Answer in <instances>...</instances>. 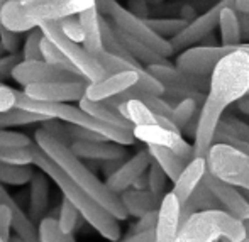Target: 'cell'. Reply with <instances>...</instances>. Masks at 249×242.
<instances>
[{
  "label": "cell",
  "mask_w": 249,
  "mask_h": 242,
  "mask_svg": "<svg viewBox=\"0 0 249 242\" xmlns=\"http://www.w3.org/2000/svg\"><path fill=\"white\" fill-rule=\"evenodd\" d=\"M34 142H36V146L50 157L53 163H54L73 183H76L82 190H85L97 203H100L107 212H110L119 222L127 219L129 217L127 210H125L124 203H122L121 195L114 193V191L107 187V183L102 181L100 178L83 163L82 157H78L73 153L71 147L56 141L54 138H51V136L41 127L37 129L36 134H34Z\"/></svg>",
  "instance_id": "obj_1"
},
{
  "label": "cell",
  "mask_w": 249,
  "mask_h": 242,
  "mask_svg": "<svg viewBox=\"0 0 249 242\" xmlns=\"http://www.w3.org/2000/svg\"><path fill=\"white\" fill-rule=\"evenodd\" d=\"M36 144V142H34ZM34 166H37V170L44 171L48 176L51 178V181H54L56 187L61 190L63 198H66L76 210L80 212L82 219L92 227L93 230L100 234L104 239L115 242L121 239V224L119 220L112 215L110 212L104 208L100 203H97L85 190L78 187L76 183H73L58 166L39 149L34 147Z\"/></svg>",
  "instance_id": "obj_2"
},
{
  "label": "cell",
  "mask_w": 249,
  "mask_h": 242,
  "mask_svg": "<svg viewBox=\"0 0 249 242\" xmlns=\"http://www.w3.org/2000/svg\"><path fill=\"white\" fill-rule=\"evenodd\" d=\"M97 5V0H58L48 3H24L9 0L0 10V24L16 33H31L44 22H59L65 17L80 16Z\"/></svg>",
  "instance_id": "obj_3"
},
{
  "label": "cell",
  "mask_w": 249,
  "mask_h": 242,
  "mask_svg": "<svg viewBox=\"0 0 249 242\" xmlns=\"http://www.w3.org/2000/svg\"><path fill=\"white\" fill-rule=\"evenodd\" d=\"M249 90V54L241 44L236 51L222 58L210 73L207 100L222 110L234 105Z\"/></svg>",
  "instance_id": "obj_4"
},
{
  "label": "cell",
  "mask_w": 249,
  "mask_h": 242,
  "mask_svg": "<svg viewBox=\"0 0 249 242\" xmlns=\"http://www.w3.org/2000/svg\"><path fill=\"white\" fill-rule=\"evenodd\" d=\"M248 237L246 224L222 208L192 213L181 222L178 242H217L229 239L239 242Z\"/></svg>",
  "instance_id": "obj_5"
},
{
  "label": "cell",
  "mask_w": 249,
  "mask_h": 242,
  "mask_svg": "<svg viewBox=\"0 0 249 242\" xmlns=\"http://www.w3.org/2000/svg\"><path fill=\"white\" fill-rule=\"evenodd\" d=\"M97 9L102 16H105L115 27L125 33L127 36L134 37V39L144 43L146 46L154 49L164 58H170L175 54V49L168 39H163L158 36L153 29L148 26L146 19L132 14L127 7H122L117 0H97Z\"/></svg>",
  "instance_id": "obj_6"
},
{
  "label": "cell",
  "mask_w": 249,
  "mask_h": 242,
  "mask_svg": "<svg viewBox=\"0 0 249 242\" xmlns=\"http://www.w3.org/2000/svg\"><path fill=\"white\" fill-rule=\"evenodd\" d=\"M209 173L249 191V156L227 142H215L207 156Z\"/></svg>",
  "instance_id": "obj_7"
},
{
  "label": "cell",
  "mask_w": 249,
  "mask_h": 242,
  "mask_svg": "<svg viewBox=\"0 0 249 242\" xmlns=\"http://www.w3.org/2000/svg\"><path fill=\"white\" fill-rule=\"evenodd\" d=\"M39 27L44 33V37L50 39L68 58V61L75 66L83 80H87L89 83H95L107 76L95 56L90 54L82 43H76L65 36V33L59 27V22H44Z\"/></svg>",
  "instance_id": "obj_8"
},
{
  "label": "cell",
  "mask_w": 249,
  "mask_h": 242,
  "mask_svg": "<svg viewBox=\"0 0 249 242\" xmlns=\"http://www.w3.org/2000/svg\"><path fill=\"white\" fill-rule=\"evenodd\" d=\"M148 69L163 83L168 95H181L183 98L194 97L202 102L205 100L210 86V76L190 75V73H185L177 66L170 65L168 61L151 65L148 66Z\"/></svg>",
  "instance_id": "obj_9"
},
{
  "label": "cell",
  "mask_w": 249,
  "mask_h": 242,
  "mask_svg": "<svg viewBox=\"0 0 249 242\" xmlns=\"http://www.w3.org/2000/svg\"><path fill=\"white\" fill-rule=\"evenodd\" d=\"M227 5H236V0H220L219 3L210 7L202 16L192 19L190 22H188V26L185 27L177 37H173V39L170 41L175 52L177 51L181 52L192 46H197V43L205 39L209 34H212L213 29L219 27L220 12H222V9Z\"/></svg>",
  "instance_id": "obj_10"
},
{
  "label": "cell",
  "mask_w": 249,
  "mask_h": 242,
  "mask_svg": "<svg viewBox=\"0 0 249 242\" xmlns=\"http://www.w3.org/2000/svg\"><path fill=\"white\" fill-rule=\"evenodd\" d=\"M237 48L234 46H192L181 51L177 58L175 66L181 71L190 73V75L210 76L217 63Z\"/></svg>",
  "instance_id": "obj_11"
},
{
  "label": "cell",
  "mask_w": 249,
  "mask_h": 242,
  "mask_svg": "<svg viewBox=\"0 0 249 242\" xmlns=\"http://www.w3.org/2000/svg\"><path fill=\"white\" fill-rule=\"evenodd\" d=\"M90 83L87 80L78 82H48V83H34V85L24 86L22 92L29 98L46 104H71L78 102L87 95V88Z\"/></svg>",
  "instance_id": "obj_12"
},
{
  "label": "cell",
  "mask_w": 249,
  "mask_h": 242,
  "mask_svg": "<svg viewBox=\"0 0 249 242\" xmlns=\"http://www.w3.org/2000/svg\"><path fill=\"white\" fill-rule=\"evenodd\" d=\"M132 132L136 141L144 142L146 146H160L175 151L185 163H190L195 157L194 144H188L181 132L175 129L161 127V125H136Z\"/></svg>",
  "instance_id": "obj_13"
},
{
  "label": "cell",
  "mask_w": 249,
  "mask_h": 242,
  "mask_svg": "<svg viewBox=\"0 0 249 242\" xmlns=\"http://www.w3.org/2000/svg\"><path fill=\"white\" fill-rule=\"evenodd\" d=\"M12 80L19 85L27 86L34 83H48V82H78L83 80L76 73L68 71V69L53 66L44 59H36V61H22L16 66L12 73Z\"/></svg>",
  "instance_id": "obj_14"
},
{
  "label": "cell",
  "mask_w": 249,
  "mask_h": 242,
  "mask_svg": "<svg viewBox=\"0 0 249 242\" xmlns=\"http://www.w3.org/2000/svg\"><path fill=\"white\" fill-rule=\"evenodd\" d=\"M222 115H224L222 108L217 107L212 102H209L207 98L203 100L194 132L195 157H205L207 159L212 146L215 144L217 131H219V125L222 122Z\"/></svg>",
  "instance_id": "obj_15"
},
{
  "label": "cell",
  "mask_w": 249,
  "mask_h": 242,
  "mask_svg": "<svg viewBox=\"0 0 249 242\" xmlns=\"http://www.w3.org/2000/svg\"><path fill=\"white\" fill-rule=\"evenodd\" d=\"M203 183L209 187V190L215 196V200L219 202L220 208L224 212L231 213L232 217L243 220V222L249 220V200L248 196H244L239 191L241 188L234 187V185L227 183V181L220 180V178L213 176L210 173L205 174Z\"/></svg>",
  "instance_id": "obj_16"
},
{
  "label": "cell",
  "mask_w": 249,
  "mask_h": 242,
  "mask_svg": "<svg viewBox=\"0 0 249 242\" xmlns=\"http://www.w3.org/2000/svg\"><path fill=\"white\" fill-rule=\"evenodd\" d=\"M151 164H153V157H151L148 147H146V149L138 151V153L132 157H129L127 161H124V163L121 164V168L105 180V183H107V187L110 188L114 193L121 195V193H124L125 190L134 187L136 181L148 173Z\"/></svg>",
  "instance_id": "obj_17"
},
{
  "label": "cell",
  "mask_w": 249,
  "mask_h": 242,
  "mask_svg": "<svg viewBox=\"0 0 249 242\" xmlns=\"http://www.w3.org/2000/svg\"><path fill=\"white\" fill-rule=\"evenodd\" d=\"M141 69H144V68L115 73V75H108V76H105V78H102L100 82L90 83L89 88H87L85 98L93 100V102H105V100H108V98L127 92L129 88L138 85L139 76H141Z\"/></svg>",
  "instance_id": "obj_18"
},
{
  "label": "cell",
  "mask_w": 249,
  "mask_h": 242,
  "mask_svg": "<svg viewBox=\"0 0 249 242\" xmlns=\"http://www.w3.org/2000/svg\"><path fill=\"white\" fill-rule=\"evenodd\" d=\"M181 227V207L175 195L166 193L158 208L156 242H178Z\"/></svg>",
  "instance_id": "obj_19"
},
{
  "label": "cell",
  "mask_w": 249,
  "mask_h": 242,
  "mask_svg": "<svg viewBox=\"0 0 249 242\" xmlns=\"http://www.w3.org/2000/svg\"><path fill=\"white\" fill-rule=\"evenodd\" d=\"M207 173H209V168H207L205 157H194L190 163H187V166L181 171L178 180L173 183V190H171L180 207H183L192 198V195L198 190Z\"/></svg>",
  "instance_id": "obj_20"
},
{
  "label": "cell",
  "mask_w": 249,
  "mask_h": 242,
  "mask_svg": "<svg viewBox=\"0 0 249 242\" xmlns=\"http://www.w3.org/2000/svg\"><path fill=\"white\" fill-rule=\"evenodd\" d=\"M71 151L83 161H117L125 159V146L112 141H76L73 142Z\"/></svg>",
  "instance_id": "obj_21"
},
{
  "label": "cell",
  "mask_w": 249,
  "mask_h": 242,
  "mask_svg": "<svg viewBox=\"0 0 249 242\" xmlns=\"http://www.w3.org/2000/svg\"><path fill=\"white\" fill-rule=\"evenodd\" d=\"M50 181L51 178L44 171L37 170L31 180L29 191V217L33 222H41L50 208Z\"/></svg>",
  "instance_id": "obj_22"
},
{
  "label": "cell",
  "mask_w": 249,
  "mask_h": 242,
  "mask_svg": "<svg viewBox=\"0 0 249 242\" xmlns=\"http://www.w3.org/2000/svg\"><path fill=\"white\" fill-rule=\"evenodd\" d=\"M119 112L131 122L132 125H161V127L175 129V124L166 117H161L156 112H153L142 100H127L119 107ZM180 132V131H178Z\"/></svg>",
  "instance_id": "obj_23"
},
{
  "label": "cell",
  "mask_w": 249,
  "mask_h": 242,
  "mask_svg": "<svg viewBox=\"0 0 249 242\" xmlns=\"http://www.w3.org/2000/svg\"><path fill=\"white\" fill-rule=\"evenodd\" d=\"M78 19L83 27V46L87 51L92 56H97L102 51H105L104 41H102V14L99 12L97 5L82 12Z\"/></svg>",
  "instance_id": "obj_24"
},
{
  "label": "cell",
  "mask_w": 249,
  "mask_h": 242,
  "mask_svg": "<svg viewBox=\"0 0 249 242\" xmlns=\"http://www.w3.org/2000/svg\"><path fill=\"white\" fill-rule=\"evenodd\" d=\"M219 29H220V44L222 46L239 48L241 44H244L241 14L236 9V5H227L222 9L220 20H219Z\"/></svg>",
  "instance_id": "obj_25"
},
{
  "label": "cell",
  "mask_w": 249,
  "mask_h": 242,
  "mask_svg": "<svg viewBox=\"0 0 249 242\" xmlns=\"http://www.w3.org/2000/svg\"><path fill=\"white\" fill-rule=\"evenodd\" d=\"M78 107L83 108L85 112H89L90 115H93V117L99 119L102 122H107V124L117 125V127L122 129H129V131L134 129V125L119 112V108L108 105L107 102H93L89 100V98H82Z\"/></svg>",
  "instance_id": "obj_26"
},
{
  "label": "cell",
  "mask_w": 249,
  "mask_h": 242,
  "mask_svg": "<svg viewBox=\"0 0 249 242\" xmlns=\"http://www.w3.org/2000/svg\"><path fill=\"white\" fill-rule=\"evenodd\" d=\"M121 200L124 203L125 210H127V215L138 217V219L160 208V203L151 195L149 190H138V188L131 190L129 188L124 193H121Z\"/></svg>",
  "instance_id": "obj_27"
},
{
  "label": "cell",
  "mask_w": 249,
  "mask_h": 242,
  "mask_svg": "<svg viewBox=\"0 0 249 242\" xmlns=\"http://www.w3.org/2000/svg\"><path fill=\"white\" fill-rule=\"evenodd\" d=\"M115 33H117L119 39H121V43L124 44L125 49H127L129 52L132 54V58L136 59V61L139 63V65H142L144 68H148L151 65H158V63H166L168 58H164V56H161L160 52H156L154 49H151L149 46H146L144 43H141V41L134 39V37L127 36L125 33H122L119 27H115Z\"/></svg>",
  "instance_id": "obj_28"
},
{
  "label": "cell",
  "mask_w": 249,
  "mask_h": 242,
  "mask_svg": "<svg viewBox=\"0 0 249 242\" xmlns=\"http://www.w3.org/2000/svg\"><path fill=\"white\" fill-rule=\"evenodd\" d=\"M148 151L153 157V161L161 168V170L166 173L168 180L175 181L178 180V176L181 174V171L185 170L187 163L178 156L175 151L166 149V147H160V146H148Z\"/></svg>",
  "instance_id": "obj_29"
},
{
  "label": "cell",
  "mask_w": 249,
  "mask_h": 242,
  "mask_svg": "<svg viewBox=\"0 0 249 242\" xmlns=\"http://www.w3.org/2000/svg\"><path fill=\"white\" fill-rule=\"evenodd\" d=\"M146 22H148V26L158 34V36H161L163 39L171 41L188 26L190 20L183 19V17H177V19H173V17H166V19H164V17H161V19L148 17Z\"/></svg>",
  "instance_id": "obj_30"
},
{
  "label": "cell",
  "mask_w": 249,
  "mask_h": 242,
  "mask_svg": "<svg viewBox=\"0 0 249 242\" xmlns=\"http://www.w3.org/2000/svg\"><path fill=\"white\" fill-rule=\"evenodd\" d=\"M197 110H198V100L194 97L181 98L173 107V117H171V121H173L175 127H177L181 134L188 129V125H190L194 115L197 114Z\"/></svg>",
  "instance_id": "obj_31"
},
{
  "label": "cell",
  "mask_w": 249,
  "mask_h": 242,
  "mask_svg": "<svg viewBox=\"0 0 249 242\" xmlns=\"http://www.w3.org/2000/svg\"><path fill=\"white\" fill-rule=\"evenodd\" d=\"M48 117L33 114V112L22 110V108H12V110L0 112V129H10L17 125H29L34 122H44Z\"/></svg>",
  "instance_id": "obj_32"
},
{
  "label": "cell",
  "mask_w": 249,
  "mask_h": 242,
  "mask_svg": "<svg viewBox=\"0 0 249 242\" xmlns=\"http://www.w3.org/2000/svg\"><path fill=\"white\" fill-rule=\"evenodd\" d=\"M36 171L31 166H10V164L0 163V183L12 185V187H22L31 183Z\"/></svg>",
  "instance_id": "obj_33"
},
{
  "label": "cell",
  "mask_w": 249,
  "mask_h": 242,
  "mask_svg": "<svg viewBox=\"0 0 249 242\" xmlns=\"http://www.w3.org/2000/svg\"><path fill=\"white\" fill-rule=\"evenodd\" d=\"M34 147H0V163L10 166H33L34 164Z\"/></svg>",
  "instance_id": "obj_34"
},
{
  "label": "cell",
  "mask_w": 249,
  "mask_h": 242,
  "mask_svg": "<svg viewBox=\"0 0 249 242\" xmlns=\"http://www.w3.org/2000/svg\"><path fill=\"white\" fill-rule=\"evenodd\" d=\"M41 242H76L73 234H66L61 230L56 217H44L37 225Z\"/></svg>",
  "instance_id": "obj_35"
},
{
  "label": "cell",
  "mask_w": 249,
  "mask_h": 242,
  "mask_svg": "<svg viewBox=\"0 0 249 242\" xmlns=\"http://www.w3.org/2000/svg\"><path fill=\"white\" fill-rule=\"evenodd\" d=\"M97 61L100 63V66L104 68L105 75H115V73H122V71H129V69H139L144 68L141 65H134V63L127 61V59L121 58V56L110 54L107 51H102L100 54L95 56Z\"/></svg>",
  "instance_id": "obj_36"
},
{
  "label": "cell",
  "mask_w": 249,
  "mask_h": 242,
  "mask_svg": "<svg viewBox=\"0 0 249 242\" xmlns=\"http://www.w3.org/2000/svg\"><path fill=\"white\" fill-rule=\"evenodd\" d=\"M43 41L44 33L41 31V27H36L31 33H27V37L24 41L22 48V59H26V61L43 59Z\"/></svg>",
  "instance_id": "obj_37"
},
{
  "label": "cell",
  "mask_w": 249,
  "mask_h": 242,
  "mask_svg": "<svg viewBox=\"0 0 249 242\" xmlns=\"http://www.w3.org/2000/svg\"><path fill=\"white\" fill-rule=\"evenodd\" d=\"M166 173L153 161V164L148 170V190L156 198L158 203L163 202V198L166 196V190H164L166 188Z\"/></svg>",
  "instance_id": "obj_38"
},
{
  "label": "cell",
  "mask_w": 249,
  "mask_h": 242,
  "mask_svg": "<svg viewBox=\"0 0 249 242\" xmlns=\"http://www.w3.org/2000/svg\"><path fill=\"white\" fill-rule=\"evenodd\" d=\"M80 217L82 215H80L78 210H76L68 200L63 198L61 207H59V210H58V217H56L61 230H65L66 234H73L76 229V224H78Z\"/></svg>",
  "instance_id": "obj_39"
},
{
  "label": "cell",
  "mask_w": 249,
  "mask_h": 242,
  "mask_svg": "<svg viewBox=\"0 0 249 242\" xmlns=\"http://www.w3.org/2000/svg\"><path fill=\"white\" fill-rule=\"evenodd\" d=\"M43 59H44V61H48L53 66L68 69V71H73V73H76V75H78L76 68L68 61V58H66V56L63 54V52L59 51V49L56 48L50 39H46V37H44V41H43Z\"/></svg>",
  "instance_id": "obj_40"
},
{
  "label": "cell",
  "mask_w": 249,
  "mask_h": 242,
  "mask_svg": "<svg viewBox=\"0 0 249 242\" xmlns=\"http://www.w3.org/2000/svg\"><path fill=\"white\" fill-rule=\"evenodd\" d=\"M20 207L16 200H12L10 203H0V239L5 242L10 241V229L14 224V213L19 212Z\"/></svg>",
  "instance_id": "obj_41"
},
{
  "label": "cell",
  "mask_w": 249,
  "mask_h": 242,
  "mask_svg": "<svg viewBox=\"0 0 249 242\" xmlns=\"http://www.w3.org/2000/svg\"><path fill=\"white\" fill-rule=\"evenodd\" d=\"M41 129H44L51 138H54L56 141H59L61 144H66V146L73 144V139L68 131V124L59 121V119H48V121L41 122Z\"/></svg>",
  "instance_id": "obj_42"
},
{
  "label": "cell",
  "mask_w": 249,
  "mask_h": 242,
  "mask_svg": "<svg viewBox=\"0 0 249 242\" xmlns=\"http://www.w3.org/2000/svg\"><path fill=\"white\" fill-rule=\"evenodd\" d=\"M34 142L20 132L0 129V147H31Z\"/></svg>",
  "instance_id": "obj_43"
},
{
  "label": "cell",
  "mask_w": 249,
  "mask_h": 242,
  "mask_svg": "<svg viewBox=\"0 0 249 242\" xmlns=\"http://www.w3.org/2000/svg\"><path fill=\"white\" fill-rule=\"evenodd\" d=\"M59 27H61V31L65 33L66 37L83 44V27H82V22H80L78 16L65 17L63 20H59Z\"/></svg>",
  "instance_id": "obj_44"
},
{
  "label": "cell",
  "mask_w": 249,
  "mask_h": 242,
  "mask_svg": "<svg viewBox=\"0 0 249 242\" xmlns=\"http://www.w3.org/2000/svg\"><path fill=\"white\" fill-rule=\"evenodd\" d=\"M0 46L5 49L7 54H17L20 48V33L10 31L0 24Z\"/></svg>",
  "instance_id": "obj_45"
},
{
  "label": "cell",
  "mask_w": 249,
  "mask_h": 242,
  "mask_svg": "<svg viewBox=\"0 0 249 242\" xmlns=\"http://www.w3.org/2000/svg\"><path fill=\"white\" fill-rule=\"evenodd\" d=\"M22 61V54H3L0 58V82L7 78H12V73L16 66Z\"/></svg>",
  "instance_id": "obj_46"
},
{
  "label": "cell",
  "mask_w": 249,
  "mask_h": 242,
  "mask_svg": "<svg viewBox=\"0 0 249 242\" xmlns=\"http://www.w3.org/2000/svg\"><path fill=\"white\" fill-rule=\"evenodd\" d=\"M17 92L19 90H14L12 86H0V112L12 110L17 107Z\"/></svg>",
  "instance_id": "obj_47"
},
{
  "label": "cell",
  "mask_w": 249,
  "mask_h": 242,
  "mask_svg": "<svg viewBox=\"0 0 249 242\" xmlns=\"http://www.w3.org/2000/svg\"><path fill=\"white\" fill-rule=\"evenodd\" d=\"M156 225H158V210H153V212L139 217L136 225L132 227V234L146 232V230H156Z\"/></svg>",
  "instance_id": "obj_48"
},
{
  "label": "cell",
  "mask_w": 249,
  "mask_h": 242,
  "mask_svg": "<svg viewBox=\"0 0 249 242\" xmlns=\"http://www.w3.org/2000/svg\"><path fill=\"white\" fill-rule=\"evenodd\" d=\"M127 9L131 10L132 14H136V16L142 17V19H148V14H149L148 0H129Z\"/></svg>",
  "instance_id": "obj_49"
},
{
  "label": "cell",
  "mask_w": 249,
  "mask_h": 242,
  "mask_svg": "<svg viewBox=\"0 0 249 242\" xmlns=\"http://www.w3.org/2000/svg\"><path fill=\"white\" fill-rule=\"evenodd\" d=\"M115 242H156V230H146V232L131 234L125 239H119Z\"/></svg>",
  "instance_id": "obj_50"
},
{
  "label": "cell",
  "mask_w": 249,
  "mask_h": 242,
  "mask_svg": "<svg viewBox=\"0 0 249 242\" xmlns=\"http://www.w3.org/2000/svg\"><path fill=\"white\" fill-rule=\"evenodd\" d=\"M222 142H227V144H232L234 147H237V149H241L243 153H246L249 156V141H239V139H226V141Z\"/></svg>",
  "instance_id": "obj_51"
},
{
  "label": "cell",
  "mask_w": 249,
  "mask_h": 242,
  "mask_svg": "<svg viewBox=\"0 0 249 242\" xmlns=\"http://www.w3.org/2000/svg\"><path fill=\"white\" fill-rule=\"evenodd\" d=\"M234 105H236L237 110H239L241 114L249 115V97H248V95H244L243 98H239V100H237Z\"/></svg>",
  "instance_id": "obj_52"
},
{
  "label": "cell",
  "mask_w": 249,
  "mask_h": 242,
  "mask_svg": "<svg viewBox=\"0 0 249 242\" xmlns=\"http://www.w3.org/2000/svg\"><path fill=\"white\" fill-rule=\"evenodd\" d=\"M236 9L243 14H249V0H236Z\"/></svg>",
  "instance_id": "obj_53"
},
{
  "label": "cell",
  "mask_w": 249,
  "mask_h": 242,
  "mask_svg": "<svg viewBox=\"0 0 249 242\" xmlns=\"http://www.w3.org/2000/svg\"><path fill=\"white\" fill-rule=\"evenodd\" d=\"M161 2H164V0H148L149 5H158V3H161Z\"/></svg>",
  "instance_id": "obj_54"
},
{
  "label": "cell",
  "mask_w": 249,
  "mask_h": 242,
  "mask_svg": "<svg viewBox=\"0 0 249 242\" xmlns=\"http://www.w3.org/2000/svg\"><path fill=\"white\" fill-rule=\"evenodd\" d=\"M9 242H24L22 239H20V237H17V236H12L10 237V241Z\"/></svg>",
  "instance_id": "obj_55"
},
{
  "label": "cell",
  "mask_w": 249,
  "mask_h": 242,
  "mask_svg": "<svg viewBox=\"0 0 249 242\" xmlns=\"http://www.w3.org/2000/svg\"><path fill=\"white\" fill-rule=\"evenodd\" d=\"M220 242H234V241H229V239H222ZM239 242H249V236L246 237V239H243V241H239Z\"/></svg>",
  "instance_id": "obj_56"
},
{
  "label": "cell",
  "mask_w": 249,
  "mask_h": 242,
  "mask_svg": "<svg viewBox=\"0 0 249 242\" xmlns=\"http://www.w3.org/2000/svg\"><path fill=\"white\" fill-rule=\"evenodd\" d=\"M7 2H9V0H0V10H2V7L5 5Z\"/></svg>",
  "instance_id": "obj_57"
},
{
  "label": "cell",
  "mask_w": 249,
  "mask_h": 242,
  "mask_svg": "<svg viewBox=\"0 0 249 242\" xmlns=\"http://www.w3.org/2000/svg\"><path fill=\"white\" fill-rule=\"evenodd\" d=\"M243 48L246 49V51H248V54H249V44H248V43H244V44H243Z\"/></svg>",
  "instance_id": "obj_58"
},
{
  "label": "cell",
  "mask_w": 249,
  "mask_h": 242,
  "mask_svg": "<svg viewBox=\"0 0 249 242\" xmlns=\"http://www.w3.org/2000/svg\"><path fill=\"white\" fill-rule=\"evenodd\" d=\"M3 52H5V49H3L2 46H0V58H2V56H3Z\"/></svg>",
  "instance_id": "obj_59"
},
{
  "label": "cell",
  "mask_w": 249,
  "mask_h": 242,
  "mask_svg": "<svg viewBox=\"0 0 249 242\" xmlns=\"http://www.w3.org/2000/svg\"><path fill=\"white\" fill-rule=\"evenodd\" d=\"M244 224H246V230H248V236H249V220H246Z\"/></svg>",
  "instance_id": "obj_60"
},
{
  "label": "cell",
  "mask_w": 249,
  "mask_h": 242,
  "mask_svg": "<svg viewBox=\"0 0 249 242\" xmlns=\"http://www.w3.org/2000/svg\"><path fill=\"white\" fill-rule=\"evenodd\" d=\"M0 242H5V241H3V239H0Z\"/></svg>",
  "instance_id": "obj_61"
},
{
  "label": "cell",
  "mask_w": 249,
  "mask_h": 242,
  "mask_svg": "<svg viewBox=\"0 0 249 242\" xmlns=\"http://www.w3.org/2000/svg\"><path fill=\"white\" fill-rule=\"evenodd\" d=\"M248 97H249V90H248Z\"/></svg>",
  "instance_id": "obj_62"
}]
</instances>
